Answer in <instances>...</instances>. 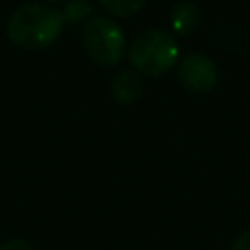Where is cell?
<instances>
[{
	"mask_svg": "<svg viewBox=\"0 0 250 250\" xmlns=\"http://www.w3.org/2000/svg\"><path fill=\"white\" fill-rule=\"evenodd\" d=\"M62 11L42 2H26L18 7L7 20V35L24 51H44L62 33Z\"/></svg>",
	"mask_w": 250,
	"mask_h": 250,
	"instance_id": "1",
	"label": "cell"
},
{
	"mask_svg": "<svg viewBox=\"0 0 250 250\" xmlns=\"http://www.w3.org/2000/svg\"><path fill=\"white\" fill-rule=\"evenodd\" d=\"M178 42L169 31L145 29L129 42L127 55L134 70L145 77H160L169 73L178 62Z\"/></svg>",
	"mask_w": 250,
	"mask_h": 250,
	"instance_id": "2",
	"label": "cell"
},
{
	"mask_svg": "<svg viewBox=\"0 0 250 250\" xmlns=\"http://www.w3.org/2000/svg\"><path fill=\"white\" fill-rule=\"evenodd\" d=\"M82 44L86 55L97 66H119L125 57V33L108 16H95L82 31Z\"/></svg>",
	"mask_w": 250,
	"mask_h": 250,
	"instance_id": "3",
	"label": "cell"
},
{
	"mask_svg": "<svg viewBox=\"0 0 250 250\" xmlns=\"http://www.w3.org/2000/svg\"><path fill=\"white\" fill-rule=\"evenodd\" d=\"M178 82L193 95H207L217 86V66L204 53H189L178 66Z\"/></svg>",
	"mask_w": 250,
	"mask_h": 250,
	"instance_id": "4",
	"label": "cell"
},
{
	"mask_svg": "<svg viewBox=\"0 0 250 250\" xmlns=\"http://www.w3.org/2000/svg\"><path fill=\"white\" fill-rule=\"evenodd\" d=\"M110 92H112L114 101L121 104V105L136 104V101L143 97V92H145L143 75L136 73L134 68L119 70V73L112 77V82H110Z\"/></svg>",
	"mask_w": 250,
	"mask_h": 250,
	"instance_id": "5",
	"label": "cell"
},
{
	"mask_svg": "<svg viewBox=\"0 0 250 250\" xmlns=\"http://www.w3.org/2000/svg\"><path fill=\"white\" fill-rule=\"evenodd\" d=\"M202 22V13H200V7L191 0H182V2H176L171 9V29L176 35L185 38V35H191Z\"/></svg>",
	"mask_w": 250,
	"mask_h": 250,
	"instance_id": "6",
	"label": "cell"
},
{
	"mask_svg": "<svg viewBox=\"0 0 250 250\" xmlns=\"http://www.w3.org/2000/svg\"><path fill=\"white\" fill-rule=\"evenodd\" d=\"M147 0H99V4L108 13L117 18H132L145 7Z\"/></svg>",
	"mask_w": 250,
	"mask_h": 250,
	"instance_id": "7",
	"label": "cell"
},
{
	"mask_svg": "<svg viewBox=\"0 0 250 250\" xmlns=\"http://www.w3.org/2000/svg\"><path fill=\"white\" fill-rule=\"evenodd\" d=\"M90 13H92V4L88 2V0H73V2H68V7L62 11V16H64V24L66 22L75 24V22L88 18Z\"/></svg>",
	"mask_w": 250,
	"mask_h": 250,
	"instance_id": "8",
	"label": "cell"
},
{
	"mask_svg": "<svg viewBox=\"0 0 250 250\" xmlns=\"http://www.w3.org/2000/svg\"><path fill=\"white\" fill-rule=\"evenodd\" d=\"M0 250H35V246L26 239H9L0 246Z\"/></svg>",
	"mask_w": 250,
	"mask_h": 250,
	"instance_id": "9",
	"label": "cell"
},
{
	"mask_svg": "<svg viewBox=\"0 0 250 250\" xmlns=\"http://www.w3.org/2000/svg\"><path fill=\"white\" fill-rule=\"evenodd\" d=\"M230 250H250V229L244 230L242 235H237V237H235Z\"/></svg>",
	"mask_w": 250,
	"mask_h": 250,
	"instance_id": "10",
	"label": "cell"
},
{
	"mask_svg": "<svg viewBox=\"0 0 250 250\" xmlns=\"http://www.w3.org/2000/svg\"><path fill=\"white\" fill-rule=\"evenodd\" d=\"M48 2H73V0H48Z\"/></svg>",
	"mask_w": 250,
	"mask_h": 250,
	"instance_id": "11",
	"label": "cell"
}]
</instances>
